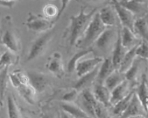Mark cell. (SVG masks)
Instances as JSON below:
<instances>
[{"label": "cell", "mask_w": 148, "mask_h": 118, "mask_svg": "<svg viewBox=\"0 0 148 118\" xmlns=\"http://www.w3.org/2000/svg\"><path fill=\"white\" fill-rule=\"evenodd\" d=\"M62 58V55L58 52H56L49 58L47 64L48 70L50 71L51 73L56 75V76L59 77V78H61L64 73Z\"/></svg>", "instance_id": "obj_10"}, {"label": "cell", "mask_w": 148, "mask_h": 118, "mask_svg": "<svg viewBox=\"0 0 148 118\" xmlns=\"http://www.w3.org/2000/svg\"><path fill=\"white\" fill-rule=\"evenodd\" d=\"M18 58L16 55L14 54V53H11L10 51H6L1 55L0 58V66L1 69H3L5 67L10 66L14 65L17 62Z\"/></svg>", "instance_id": "obj_28"}, {"label": "cell", "mask_w": 148, "mask_h": 118, "mask_svg": "<svg viewBox=\"0 0 148 118\" xmlns=\"http://www.w3.org/2000/svg\"><path fill=\"white\" fill-rule=\"evenodd\" d=\"M107 28L102 23L99 13H97L90 21V24L85 30L81 40H79L76 45L82 49H88L90 45L95 44L99 37Z\"/></svg>", "instance_id": "obj_2"}, {"label": "cell", "mask_w": 148, "mask_h": 118, "mask_svg": "<svg viewBox=\"0 0 148 118\" xmlns=\"http://www.w3.org/2000/svg\"><path fill=\"white\" fill-rule=\"evenodd\" d=\"M121 42L122 45L127 50L132 49L140 43L138 42L136 33L127 27H122L121 29Z\"/></svg>", "instance_id": "obj_14"}, {"label": "cell", "mask_w": 148, "mask_h": 118, "mask_svg": "<svg viewBox=\"0 0 148 118\" xmlns=\"http://www.w3.org/2000/svg\"><path fill=\"white\" fill-rule=\"evenodd\" d=\"M116 11L111 6L108 5L103 8L99 12V17L103 25L106 28H112L116 23Z\"/></svg>", "instance_id": "obj_16"}, {"label": "cell", "mask_w": 148, "mask_h": 118, "mask_svg": "<svg viewBox=\"0 0 148 118\" xmlns=\"http://www.w3.org/2000/svg\"><path fill=\"white\" fill-rule=\"evenodd\" d=\"M69 2H70V1H68V0H64V1H62V7H61V8L59 9V11H58V16H57V17L55 19L56 21H58V20H59V18L61 17V16H62V14H63L64 11V10L66 9V8H67V5H68Z\"/></svg>", "instance_id": "obj_36"}, {"label": "cell", "mask_w": 148, "mask_h": 118, "mask_svg": "<svg viewBox=\"0 0 148 118\" xmlns=\"http://www.w3.org/2000/svg\"><path fill=\"white\" fill-rule=\"evenodd\" d=\"M61 118H74V117L71 116V115H69V114H67V112L62 111V114H61Z\"/></svg>", "instance_id": "obj_38"}, {"label": "cell", "mask_w": 148, "mask_h": 118, "mask_svg": "<svg viewBox=\"0 0 148 118\" xmlns=\"http://www.w3.org/2000/svg\"><path fill=\"white\" fill-rule=\"evenodd\" d=\"M129 50L125 49L123 46V45H122V42H121V29H118L117 41L114 44V50H113L112 57V62H113V64H114L116 70L119 69L121 62L123 61L126 53Z\"/></svg>", "instance_id": "obj_8"}, {"label": "cell", "mask_w": 148, "mask_h": 118, "mask_svg": "<svg viewBox=\"0 0 148 118\" xmlns=\"http://www.w3.org/2000/svg\"><path fill=\"white\" fill-rule=\"evenodd\" d=\"M7 106L8 118H22L18 107L11 96H8Z\"/></svg>", "instance_id": "obj_30"}, {"label": "cell", "mask_w": 148, "mask_h": 118, "mask_svg": "<svg viewBox=\"0 0 148 118\" xmlns=\"http://www.w3.org/2000/svg\"><path fill=\"white\" fill-rule=\"evenodd\" d=\"M17 91L26 102L32 105L34 103V98L37 92L30 84L20 86Z\"/></svg>", "instance_id": "obj_26"}, {"label": "cell", "mask_w": 148, "mask_h": 118, "mask_svg": "<svg viewBox=\"0 0 148 118\" xmlns=\"http://www.w3.org/2000/svg\"><path fill=\"white\" fill-rule=\"evenodd\" d=\"M86 7L81 8L79 14L76 16H71V23L67 28V38L70 45L72 46L77 44L79 39L83 36L85 30L92 20L93 17L96 14L97 8H94L90 11L86 13L85 10Z\"/></svg>", "instance_id": "obj_1"}, {"label": "cell", "mask_w": 148, "mask_h": 118, "mask_svg": "<svg viewBox=\"0 0 148 118\" xmlns=\"http://www.w3.org/2000/svg\"><path fill=\"white\" fill-rule=\"evenodd\" d=\"M114 38V31L112 28H107L103 31L99 38L95 42V46L97 48L101 50L102 52H107L113 44Z\"/></svg>", "instance_id": "obj_9"}, {"label": "cell", "mask_w": 148, "mask_h": 118, "mask_svg": "<svg viewBox=\"0 0 148 118\" xmlns=\"http://www.w3.org/2000/svg\"><path fill=\"white\" fill-rule=\"evenodd\" d=\"M23 118H29V117H27V116H25V117H23Z\"/></svg>", "instance_id": "obj_41"}, {"label": "cell", "mask_w": 148, "mask_h": 118, "mask_svg": "<svg viewBox=\"0 0 148 118\" xmlns=\"http://www.w3.org/2000/svg\"><path fill=\"white\" fill-rule=\"evenodd\" d=\"M134 31L141 36L143 40L148 42V20L146 16H141L136 20L134 24Z\"/></svg>", "instance_id": "obj_23"}, {"label": "cell", "mask_w": 148, "mask_h": 118, "mask_svg": "<svg viewBox=\"0 0 148 118\" xmlns=\"http://www.w3.org/2000/svg\"><path fill=\"white\" fill-rule=\"evenodd\" d=\"M145 116H137V117H132L130 118H145Z\"/></svg>", "instance_id": "obj_40"}, {"label": "cell", "mask_w": 148, "mask_h": 118, "mask_svg": "<svg viewBox=\"0 0 148 118\" xmlns=\"http://www.w3.org/2000/svg\"><path fill=\"white\" fill-rule=\"evenodd\" d=\"M9 80L11 85L16 88L18 89L20 86L23 85H28L29 83V78L28 75H25L21 70H15L9 74Z\"/></svg>", "instance_id": "obj_21"}, {"label": "cell", "mask_w": 148, "mask_h": 118, "mask_svg": "<svg viewBox=\"0 0 148 118\" xmlns=\"http://www.w3.org/2000/svg\"><path fill=\"white\" fill-rule=\"evenodd\" d=\"M118 2L121 6L132 12L134 15L145 13L146 8L145 3L147 2L141 0H122L118 1Z\"/></svg>", "instance_id": "obj_13"}, {"label": "cell", "mask_w": 148, "mask_h": 118, "mask_svg": "<svg viewBox=\"0 0 148 118\" xmlns=\"http://www.w3.org/2000/svg\"><path fill=\"white\" fill-rule=\"evenodd\" d=\"M8 67H6L3 69H1L0 73V93H1V102L3 101L5 94L6 87H7L8 78H9V75L8 74Z\"/></svg>", "instance_id": "obj_31"}, {"label": "cell", "mask_w": 148, "mask_h": 118, "mask_svg": "<svg viewBox=\"0 0 148 118\" xmlns=\"http://www.w3.org/2000/svg\"><path fill=\"white\" fill-rule=\"evenodd\" d=\"M145 115H147L146 111L135 92L130 105L123 115L120 116V118H130L132 117L145 116Z\"/></svg>", "instance_id": "obj_7"}, {"label": "cell", "mask_w": 148, "mask_h": 118, "mask_svg": "<svg viewBox=\"0 0 148 118\" xmlns=\"http://www.w3.org/2000/svg\"><path fill=\"white\" fill-rule=\"evenodd\" d=\"M40 118H51V117H50V116H49L48 115H46V114H44V115H43L41 117H40Z\"/></svg>", "instance_id": "obj_39"}, {"label": "cell", "mask_w": 148, "mask_h": 118, "mask_svg": "<svg viewBox=\"0 0 148 118\" xmlns=\"http://www.w3.org/2000/svg\"><path fill=\"white\" fill-rule=\"evenodd\" d=\"M138 98L139 99L140 102L142 104L143 107L145 108L146 114L147 115V100H148V88L147 85L146 78L143 76L142 81L141 84L138 87L136 92Z\"/></svg>", "instance_id": "obj_24"}, {"label": "cell", "mask_w": 148, "mask_h": 118, "mask_svg": "<svg viewBox=\"0 0 148 118\" xmlns=\"http://www.w3.org/2000/svg\"><path fill=\"white\" fill-rule=\"evenodd\" d=\"M103 62V59L100 57H94L86 58L85 60L79 61L76 66V71L78 77L81 78L85 75L92 72Z\"/></svg>", "instance_id": "obj_5"}, {"label": "cell", "mask_w": 148, "mask_h": 118, "mask_svg": "<svg viewBox=\"0 0 148 118\" xmlns=\"http://www.w3.org/2000/svg\"><path fill=\"white\" fill-rule=\"evenodd\" d=\"M27 75L29 78V83L36 92L41 93L46 89L47 86V79L45 75L34 71L28 72Z\"/></svg>", "instance_id": "obj_11"}, {"label": "cell", "mask_w": 148, "mask_h": 118, "mask_svg": "<svg viewBox=\"0 0 148 118\" xmlns=\"http://www.w3.org/2000/svg\"><path fill=\"white\" fill-rule=\"evenodd\" d=\"M52 37H53V32L48 31V32L45 33L44 35H41L40 38H38L33 43L30 48L27 58H26V61H32L38 58V56H40V55L45 51L47 45L52 39Z\"/></svg>", "instance_id": "obj_4"}, {"label": "cell", "mask_w": 148, "mask_h": 118, "mask_svg": "<svg viewBox=\"0 0 148 118\" xmlns=\"http://www.w3.org/2000/svg\"><path fill=\"white\" fill-rule=\"evenodd\" d=\"M136 55L140 58L148 59V42L143 40L138 45L136 49Z\"/></svg>", "instance_id": "obj_34"}, {"label": "cell", "mask_w": 148, "mask_h": 118, "mask_svg": "<svg viewBox=\"0 0 148 118\" xmlns=\"http://www.w3.org/2000/svg\"><path fill=\"white\" fill-rule=\"evenodd\" d=\"M58 11L57 7L53 4H47L45 7L43 8V14L46 18L50 20L51 18L56 19L58 14Z\"/></svg>", "instance_id": "obj_33"}, {"label": "cell", "mask_w": 148, "mask_h": 118, "mask_svg": "<svg viewBox=\"0 0 148 118\" xmlns=\"http://www.w3.org/2000/svg\"><path fill=\"white\" fill-rule=\"evenodd\" d=\"M94 93L96 100L104 106L111 105V91L103 85L97 82L94 87Z\"/></svg>", "instance_id": "obj_12"}, {"label": "cell", "mask_w": 148, "mask_h": 118, "mask_svg": "<svg viewBox=\"0 0 148 118\" xmlns=\"http://www.w3.org/2000/svg\"><path fill=\"white\" fill-rule=\"evenodd\" d=\"M0 3H1V6L7 7L8 8H12L14 6L16 1H13V0H8V1L7 0H2V1H0Z\"/></svg>", "instance_id": "obj_37"}, {"label": "cell", "mask_w": 148, "mask_h": 118, "mask_svg": "<svg viewBox=\"0 0 148 118\" xmlns=\"http://www.w3.org/2000/svg\"><path fill=\"white\" fill-rule=\"evenodd\" d=\"M93 49L91 48H88V49H85L82 50V51L79 52L76 54H75L73 57L71 58L67 65V69L70 73L73 72V70H76V66L77 64L78 61L82 59V58H83L84 56L87 55L90 53H92Z\"/></svg>", "instance_id": "obj_29"}, {"label": "cell", "mask_w": 148, "mask_h": 118, "mask_svg": "<svg viewBox=\"0 0 148 118\" xmlns=\"http://www.w3.org/2000/svg\"><path fill=\"white\" fill-rule=\"evenodd\" d=\"M99 67H97L95 70L90 72V73H88V74L85 75L82 77L79 78V79L78 80L76 84L75 85V87L74 88L77 89L78 91L82 89V88H85L87 86L90 85L91 82L95 79L96 78H97L98 73H99Z\"/></svg>", "instance_id": "obj_25"}, {"label": "cell", "mask_w": 148, "mask_h": 118, "mask_svg": "<svg viewBox=\"0 0 148 118\" xmlns=\"http://www.w3.org/2000/svg\"><path fill=\"white\" fill-rule=\"evenodd\" d=\"M137 46L138 45L136 46L132 49H130L126 53L124 58H123V61H122L121 65H120L119 69H118V70L121 73H125L132 66L134 61H136V57H137V55H136V49H137Z\"/></svg>", "instance_id": "obj_22"}, {"label": "cell", "mask_w": 148, "mask_h": 118, "mask_svg": "<svg viewBox=\"0 0 148 118\" xmlns=\"http://www.w3.org/2000/svg\"><path fill=\"white\" fill-rule=\"evenodd\" d=\"M79 91L76 88H73L71 91H69L62 96V100L64 102H68V103H73L75 100L77 99Z\"/></svg>", "instance_id": "obj_35"}, {"label": "cell", "mask_w": 148, "mask_h": 118, "mask_svg": "<svg viewBox=\"0 0 148 118\" xmlns=\"http://www.w3.org/2000/svg\"><path fill=\"white\" fill-rule=\"evenodd\" d=\"M112 58H107L103 61L101 66L99 67V73L97 76V82L99 83L105 82L106 79L115 70Z\"/></svg>", "instance_id": "obj_17"}, {"label": "cell", "mask_w": 148, "mask_h": 118, "mask_svg": "<svg viewBox=\"0 0 148 118\" xmlns=\"http://www.w3.org/2000/svg\"><path fill=\"white\" fill-rule=\"evenodd\" d=\"M126 80L124 73H121L118 70H115L106 79L104 85L112 92L116 87L121 85Z\"/></svg>", "instance_id": "obj_19"}, {"label": "cell", "mask_w": 148, "mask_h": 118, "mask_svg": "<svg viewBox=\"0 0 148 118\" xmlns=\"http://www.w3.org/2000/svg\"><path fill=\"white\" fill-rule=\"evenodd\" d=\"M62 111L67 112L74 118H91L82 108L73 103L63 102L62 103Z\"/></svg>", "instance_id": "obj_20"}, {"label": "cell", "mask_w": 148, "mask_h": 118, "mask_svg": "<svg viewBox=\"0 0 148 118\" xmlns=\"http://www.w3.org/2000/svg\"><path fill=\"white\" fill-rule=\"evenodd\" d=\"M1 44L5 46L8 51L11 53H17L20 50V42L12 31L8 30L4 33L1 40Z\"/></svg>", "instance_id": "obj_15"}, {"label": "cell", "mask_w": 148, "mask_h": 118, "mask_svg": "<svg viewBox=\"0 0 148 118\" xmlns=\"http://www.w3.org/2000/svg\"><path fill=\"white\" fill-rule=\"evenodd\" d=\"M134 93L135 92H130L128 94V96H127L124 99L121 100V101H119L118 102L114 105V108H113V113L114 115H123L124 111H126L128 108V106L130 105V102L132 101V99L134 96Z\"/></svg>", "instance_id": "obj_27"}, {"label": "cell", "mask_w": 148, "mask_h": 118, "mask_svg": "<svg viewBox=\"0 0 148 118\" xmlns=\"http://www.w3.org/2000/svg\"><path fill=\"white\" fill-rule=\"evenodd\" d=\"M129 91V82L125 80L121 85L116 87L111 92V104L115 105L117 102L124 99L130 93Z\"/></svg>", "instance_id": "obj_18"}, {"label": "cell", "mask_w": 148, "mask_h": 118, "mask_svg": "<svg viewBox=\"0 0 148 118\" xmlns=\"http://www.w3.org/2000/svg\"><path fill=\"white\" fill-rule=\"evenodd\" d=\"M139 70H140V64H139V61L138 59H136V61H134L133 64L128 71H127L124 73L125 78L126 80H127L129 82L135 81L136 78H137V75L138 74Z\"/></svg>", "instance_id": "obj_32"}, {"label": "cell", "mask_w": 148, "mask_h": 118, "mask_svg": "<svg viewBox=\"0 0 148 118\" xmlns=\"http://www.w3.org/2000/svg\"><path fill=\"white\" fill-rule=\"evenodd\" d=\"M55 19L49 20L45 17L40 16V15L34 14L30 13L29 15L25 25L27 26L28 29L34 32H48L55 26L56 23Z\"/></svg>", "instance_id": "obj_3"}, {"label": "cell", "mask_w": 148, "mask_h": 118, "mask_svg": "<svg viewBox=\"0 0 148 118\" xmlns=\"http://www.w3.org/2000/svg\"><path fill=\"white\" fill-rule=\"evenodd\" d=\"M114 8L116 11L117 17L119 18L120 22L122 24L123 27H127L134 31V24L136 22L135 20V15L126 9L123 6H121L118 1H113ZM135 32V31H134Z\"/></svg>", "instance_id": "obj_6"}]
</instances>
